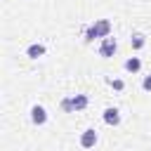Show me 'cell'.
Instances as JSON below:
<instances>
[{"label": "cell", "instance_id": "cell-1", "mask_svg": "<svg viewBox=\"0 0 151 151\" xmlns=\"http://www.w3.org/2000/svg\"><path fill=\"white\" fill-rule=\"evenodd\" d=\"M111 35V21L109 19H97L94 24H90L85 28V40H92V38H106Z\"/></svg>", "mask_w": 151, "mask_h": 151}, {"label": "cell", "instance_id": "cell-2", "mask_svg": "<svg viewBox=\"0 0 151 151\" xmlns=\"http://www.w3.org/2000/svg\"><path fill=\"white\" fill-rule=\"evenodd\" d=\"M116 50H118V42H116V38H111V35L101 38V42H99V57L109 59V57H113V54H116Z\"/></svg>", "mask_w": 151, "mask_h": 151}, {"label": "cell", "instance_id": "cell-3", "mask_svg": "<svg viewBox=\"0 0 151 151\" xmlns=\"http://www.w3.org/2000/svg\"><path fill=\"white\" fill-rule=\"evenodd\" d=\"M97 142H99V134H97L94 127H87V130L80 132V146H83V149H92Z\"/></svg>", "mask_w": 151, "mask_h": 151}, {"label": "cell", "instance_id": "cell-4", "mask_svg": "<svg viewBox=\"0 0 151 151\" xmlns=\"http://www.w3.org/2000/svg\"><path fill=\"white\" fill-rule=\"evenodd\" d=\"M31 120H33V125H45V123H47V111H45V106L33 104V106H31Z\"/></svg>", "mask_w": 151, "mask_h": 151}, {"label": "cell", "instance_id": "cell-5", "mask_svg": "<svg viewBox=\"0 0 151 151\" xmlns=\"http://www.w3.org/2000/svg\"><path fill=\"white\" fill-rule=\"evenodd\" d=\"M104 123H106V125H113V127L120 125V111H118L116 106H109V109L104 111Z\"/></svg>", "mask_w": 151, "mask_h": 151}, {"label": "cell", "instance_id": "cell-6", "mask_svg": "<svg viewBox=\"0 0 151 151\" xmlns=\"http://www.w3.org/2000/svg\"><path fill=\"white\" fill-rule=\"evenodd\" d=\"M87 104H90L87 94H73V97H71V111H73V113H76V111L87 109Z\"/></svg>", "mask_w": 151, "mask_h": 151}, {"label": "cell", "instance_id": "cell-7", "mask_svg": "<svg viewBox=\"0 0 151 151\" xmlns=\"http://www.w3.org/2000/svg\"><path fill=\"white\" fill-rule=\"evenodd\" d=\"M42 54H45V45L42 42H33V45L26 47V57H31V59H38Z\"/></svg>", "mask_w": 151, "mask_h": 151}, {"label": "cell", "instance_id": "cell-8", "mask_svg": "<svg viewBox=\"0 0 151 151\" xmlns=\"http://www.w3.org/2000/svg\"><path fill=\"white\" fill-rule=\"evenodd\" d=\"M123 68H125L127 73H137V71L142 68V59H139V57H127L125 64H123Z\"/></svg>", "mask_w": 151, "mask_h": 151}, {"label": "cell", "instance_id": "cell-9", "mask_svg": "<svg viewBox=\"0 0 151 151\" xmlns=\"http://www.w3.org/2000/svg\"><path fill=\"white\" fill-rule=\"evenodd\" d=\"M144 45H146V35L144 33H132L130 35V47L132 50H142Z\"/></svg>", "mask_w": 151, "mask_h": 151}, {"label": "cell", "instance_id": "cell-10", "mask_svg": "<svg viewBox=\"0 0 151 151\" xmlns=\"http://www.w3.org/2000/svg\"><path fill=\"white\" fill-rule=\"evenodd\" d=\"M109 85H111L113 90H118V92L125 87V83H123V80H118V78H111V80H109Z\"/></svg>", "mask_w": 151, "mask_h": 151}, {"label": "cell", "instance_id": "cell-11", "mask_svg": "<svg viewBox=\"0 0 151 151\" xmlns=\"http://www.w3.org/2000/svg\"><path fill=\"white\" fill-rule=\"evenodd\" d=\"M61 109H64L66 113H73V111H71V97H66V99H61Z\"/></svg>", "mask_w": 151, "mask_h": 151}, {"label": "cell", "instance_id": "cell-12", "mask_svg": "<svg viewBox=\"0 0 151 151\" xmlns=\"http://www.w3.org/2000/svg\"><path fill=\"white\" fill-rule=\"evenodd\" d=\"M142 87H144L146 92H151V73H149V76H144V80H142Z\"/></svg>", "mask_w": 151, "mask_h": 151}]
</instances>
